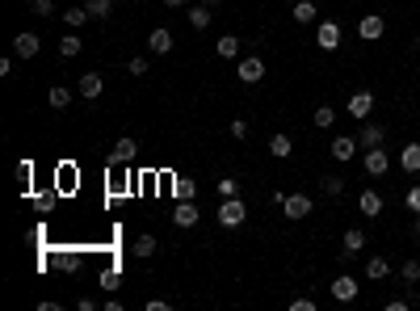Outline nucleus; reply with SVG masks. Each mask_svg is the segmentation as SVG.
Listing matches in <instances>:
<instances>
[{"mask_svg": "<svg viewBox=\"0 0 420 311\" xmlns=\"http://www.w3.org/2000/svg\"><path fill=\"white\" fill-rule=\"evenodd\" d=\"M387 273H391L387 257H370V261H366V282H382Z\"/></svg>", "mask_w": 420, "mask_h": 311, "instance_id": "412c9836", "label": "nucleus"}, {"mask_svg": "<svg viewBox=\"0 0 420 311\" xmlns=\"http://www.w3.org/2000/svg\"><path fill=\"white\" fill-rule=\"evenodd\" d=\"M17 177H21L25 194H30V177H34V164H30V160H21V164H17Z\"/></svg>", "mask_w": 420, "mask_h": 311, "instance_id": "58836bf2", "label": "nucleus"}, {"mask_svg": "<svg viewBox=\"0 0 420 311\" xmlns=\"http://www.w3.org/2000/svg\"><path fill=\"white\" fill-rule=\"evenodd\" d=\"M240 80L244 84H261L265 80V59L261 55H240Z\"/></svg>", "mask_w": 420, "mask_h": 311, "instance_id": "39448f33", "label": "nucleus"}, {"mask_svg": "<svg viewBox=\"0 0 420 311\" xmlns=\"http://www.w3.org/2000/svg\"><path fill=\"white\" fill-rule=\"evenodd\" d=\"M412 55H416V59H420V38H416V43H412Z\"/></svg>", "mask_w": 420, "mask_h": 311, "instance_id": "49530a36", "label": "nucleus"}, {"mask_svg": "<svg viewBox=\"0 0 420 311\" xmlns=\"http://www.w3.org/2000/svg\"><path fill=\"white\" fill-rule=\"evenodd\" d=\"M210 17H215V13H210V5L189 9V25H194V30H206V25H210Z\"/></svg>", "mask_w": 420, "mask_h": 311, "instance_id": "c85d7f7f", "label": "nucleus"}, {"mask_svg": "<svg viewBox=\"0 0 420 311\" xmlns=\"http://www.w3.org/2000/svg\"><path fill=\"white\" fill-rule=\"evenodd\" d=\"M362 164H366V172L370 177H382V172L391 168V156L382 152V148H366V156H362Z\"/></svg>", "mask_w": 420, "mask_h": 311, "instance_id": "6e6552de", "label": "nucleus"}, {"mask_svg": "<svg viewBox=\"0 0 420 311\" xmlns=\"http://www.w3.org/2000/svg\"><path fill=\"white\" fill-rule=\"evenodd\" d=\"M328 290H332V299H336V303H353V299H358V290H362V278H353V273H340V278H336Z\"/></svg>", "mask_w": 420, "mask_h": 311, "instance_id": "20e7f679", "label": "nucleus"}, {"mask_svg": "<svg viewBox=\"0 0 420 311\" xmlns=\"http://www.w3.org/2000/svg\"><path fill=\"white\" fill-rule=\"evenodd\" d=\"M202 5H210V9H215V5H223V0H202Z\"/></svg>", "mask_w": 420, "mask_h": 311, "instance_id": "de8ad7c7", "label": "nucleus"}, {"mask_svg": "<svg viewBox=\"0 0 420 311\" xmlns=\"http://www.w3.org/2000/svg\"><path fill=\"white\" fill-rule=\"evenodd\" d=\"M244 219H248V206H244L240 198H223L219 202V227H240Z\"/></svg>", "mask_w": 420, "mask_h": 311, "instance_id": "f257e3e1", "label": "nucleus"}, {"mask_svg": "<svg viewBox=\"0 0 420 311\" xmlns=\"http://www.w3.org/2000/svg\"><path fill=\"white\" fill-rule=\"evenodd\" d=\"M55 269H59V273H80V269H84V257L72 253V249H63V253L55 257Z\"/></svg>", "mask_w": 420, "mask_h": 311, "instance_id": "a211bd4d", "label": "nucleus"}, {"mask_svg": "<svg viewBox=\"0 0 420 311\" xmlns=\"http://www.w3.org/2000/svg\"><path fill=\"white\" fill-rule=\"evenodd\" d=\"M412 235H416V240H420V215H416V219H412Z\"/></svg>", "mask_w": 420, "mask_h": 311, "instance_id": "c03bdc74", "label": "nucleus"}, {"mask_svg": "<svg viewBox=\"0 0 420 311\" xmlns=\"http://www.w3.org/2000/svg\"><path fill=\"white\" fill-rule=\"evenodd\" d=\"M349 118H358V122H366L370 114H374V93L370 89H358V93H349Z\"/></svg>", "mask_w": 420, "mask_h": 311, "instance_id": "f03ea898", "label": "nucleus"}, {"mask_svg": "<svg viewBox=\"0 0 420 311\" xmlns=\"http://www.w3.org/2000/svg\"><path fill=\"white\" fill-rule=\"evenodd\" d=\"M164 5H168V9H181V5H185V0H164Z\"/></svg>", "mask_w": 420, "mask_h": 311, "instance_id": "a18cd8bd", "label": "nucleus"}, {"mask_svg": "<svg viewBox=\"0 0 420 311\" xmlns=\"http://www.w3.org/2000/svg\"><path fill=\"white\" fill-rule=\"evenodd\" d=\"M311 198L307 194H286V202H282V211H286V219H307L311 215Z\"/></svg>", "mask_w": 420, "mask_h": 311, "instance_id": "1a4fd4ad", "label": "nucleus"}, {"mask_svg": "<svg viewBox=\"0 0 420 311\" xmlns=\"http://www.w3.org/2000/svg\"><path fill=\"white\" fill-rule=\"evenodd\" d=\"M311 122H315V126H320V130H328V126L336 122V110H332V106H320V110H315V114H311Z\"/></svg>", "mask_w": 420, "mask_h": 311, "instance_id": "c756f323", "label": "nucleus"}, {"mask_svg": "<svg viewBox=\"0 0 420 311\" xmlns=\"http://www.w3.org/2000/svg\"><path fill=\"white\" fill-rule=\"evenodd\" d=\"M148 51H152V55H168V51H172V30L156 25V30L148 34Z\"/></svg>", "mask_w": 420, "mask_h": 311, "instance_id": "ddd939ff", "label": "nucleus"}, {"mask_svg": "<svg viewBox=\"0 0 420 311\" xmlns=\"http://www.w3.org/2000/svg\"><path fill=\"white\" fill-rule=\"evenodd\" d=\"M34 17H55V0H34Z\"/></svg>", "mask_w": 420, "mask_h": 311, "instance_id": "e433bc0d", "label": "nucleus"}, {"mask_svg": "<svg viewBox=\"0 0 420 311\" xmlns=\"http://www.w3.org/2000/svg\"><path fill=\"white\" fill-rule=\"evenodd\" d=\"M290 307H294V311H315V299H307V295H299V299H290Z\"/></svg>", "mask_w": 420, "mask_h": 311, "instance_id": "79ce46f5", "label": "nucleus"}, {"mask_svg": "<svg viewBox=\"0 0 420 311\" xmlns=\"http://www.w3.org/2000/svg\"><path fill=\"white\" fill-rule=\"evenodd\" d=\"M47 101H51V110H67V101H72V89H63V84H55V89L47 93Z\"/></svg>", "mask_w": 420, "mask_h": 311, "instance_id": "cd10ccee", "label": "nucleus"}, {"mask_svg": "<svg viewBox=\"0 0 420 311\" xmlns=\"http://www.w3.org/2000/svg\"><path fill=\"white\" fill-rule=\"evenodd\" d=\"M231 139H248V122H244V118L231 122Z\"/></svg>", "mask_w": 420, "mask_h": 311, "instance_id": "a19ab883", "label": "nucleus"}, {"mask_svg": "<svg viewBox=\"0 0 420 311\" xmlns=\"http://www.w3.org/2000/svg\"><path fill=\"white\" fill-rule=\"evenodd\" d=\"M219 198H240V181L235 177H223L219 181Z\"/></svg>", "mask_w": 420, "mask_h": 311, "instance_id": "c9c22d12", "label": "nucleus"}, {"mask_svg": "<svg viewBox=\"0 0 420 311\" xmlns=\"http://www.w3.org/2000/svg\"><path fill=\"white\" fill-rule=\"evenodd\" d=\"M382 139H387V130H382L378 122H362V135H358L362 148H382Z\"/></svg>", "mask_w": 420, "mask_h": 311, "instance_id": "f3484780", "label": "nucleus"}, {"mask_svg": "<svg viewBox=\"0 0 420 311\" xmlns=\"http://www.w3.org/2000/svg\"><path fill=\"white\" fill-rule=\"evenodd\" d=\"M399 168H404V172H420V143H408V148L399 152Z\"/></svg>", "mask_w": 420, "mask_h": 311, "instance_id": "4be33fe9", "label": "nucleus"}, {"mask_svg": "<svg viewBox=\"0 0 420 311\" xmlns=\"http://www.w3.org/2000/svg\"><path fill=\"white\" fill-rule=\"evenodd\" d=\"M84 51V43H80V34H63V38H59V55L63 59H76Z\"/></svg>", "mask_w": 420, "mask_h": 311, "instance_id": "b1692460", "label": "nucleus"}, {"mask_svg": "<svg viewBox=\"0 0 420 311\" xmlns=\"http://www.w3.org/2000/svg\"><path fill=\"white\" fill-rule=\"evenodd\" d=\"M126 67H130V76H148V59H143V55H135Z\"/></svg>", "mask_w": 420, "mask_h": 311, "instance_id": "ea45409f", "label": "nucleus"}, {"mask_svg": "<svg viewBox=\"0 0 420 311\" xmlns=\"http://www.w3.org/2000/svg\"><path fill=\"white\" fill-rule=\"evenodd\" d=\"M408 307H412L408 299H391V303H387V311H408Z\"/></svg>", "mask_w": 420, "mask_h": 311, "instance_id": "37998d69", "label": "nucleus"}, {"mask_svg": "<svg viewBox=\"0 0 420 311\" xmlns=\"http://www.w3.org/2000/svg\"><path fill=\"white\" fill-rule=\"evenodd\" d=\"M340 21H320V25H315V43H320L324 51H336L340 47Z\"/></svg>", "mask_w": 420, "mask_h": 311, "instance_id": "0eeeda50", "label": "nucleus"}, {"mask_svg": "<svg viewBox=\"0 0 420 311\" xmlns=\"http://www.w3.org/2000/svg\"><path fill=\"white\" fill-rule=\"evenodd\" d=\"M404 202H408V211H412V215H420V185H412V189L404 194Z\"/></svg>", "mask_w": 420, "mask_h": 311, "instance_id": "4c0bfd02", "label": "nucleus"}, {"mask_svg": "<svg viewBox=\"0 0 420 311\" xmlns=\"http://www.w3.org/2000/svg\"><path fill=\"white\" fill-rule=\"evenodd\" d=\"M139 156V143L130 139V135H122V139L114 143V152H110V164H130Z\"/></svg>", "mask_w": 420, "mask_h": 311, "instance_id": "f8f14e48", "label": "nucleus"}, {"mask_svg": "<svg viewBox=\"0 0 420 311\" xmlns=\"http://www.w3.org/2000/svg\"><path fill=\"white\" fill-rule=\"evenodd\" d=\"M358 139H353V135H336V139H332V160H340V164H349V160H353L358 156Z\"/></svg>", "mask_w": 420, "mask_h": 311, "instance_id": "9d476101", "label": "nucleus"}, {"mask_svg": "<svg viewBox=\"0 0 420 311\" xmlns=\"http://www.w3.org/2000/svg\"><path fill=\"white\" fill-rule=\"evenodd\" d=\"M382 34H387V17H382V13H366V17H358V38L378 43Z\"/></svg>", "mask_w": 420, "mask_h": 311, "instance_id": "7ed1b4c3", "label": "nucleus"}, {"mask_svg": "<svg viewBox=\"0 0 420 311\" xmlns=\"http://www.w3.org/2000/svg\"><path fill=\"white\" fill-rule=\"evenodd\" d=\"M38 34H30V30H21L17 34V38H13V51H17V59H34V55H38Z\"/></svg>", "mask_w": 420, "mask_h": 311, "instance_id": "9b49d317", "label": "nucleus"}, {"mask_svg": "<svg viewBox=\"0 0 420 311\" xmlns=\"http://www.w3.org/2000/svg\"><path fill=\"white\" fill-rule=\"evenodd\" d=\"M198 202H177V211H172V223L177 227H198Z\"/></svg>", "mask_w": 420, "mask_h": 311, "instance_id": "4468645a", "label": "nucleus"}, {"mask_svg": "<svg viewBox=\"0 0 420 311\" xmlns=\"http://www.w3.org/2000/svg\"><path fill=\"white\" fill-rule=\"evenodd\" d=\"M240 47H244V43L235 38V34H223V38L215 43V55H219V59H240Z\"/></svg>", "mask_w": 420, "mask_h": 311, "instance_id": "aec40b11", "label": "nucleus"}, {"mask_svg": "<svg viewBox=\"0 0 420 311\" xmlns=\"http://www.w3.org/2000/svg\"><path fill=\"white\" fill-rule=\"evenodd\" d=\"M101 89H105L101 72H84V76L76 80V93H80V97H89V101H93V97H101Z\"/></svg>", "mask_w": 420, "mask_h": 311, "instance_id": "2eb2a0df", "label": "nucleus"}, {"mask_svg": "<svg viewBox=\"0 0 420 311\" xmlns=\"http://www.w3.org/2000/svg\"><path fill=\"white\" fill-rule=\"evenodd\" d=\"M101 286H105V290H118V286H122V278H118V269H114V265H105V269H101Z\"/></svg>", "mask_w": 420, "mask_h": 311, "instance_id": "72a5a7b5", "label": "nucleus"}, {"mask_svg": "<svg viewBox=\"0 0 420 311\" xmlns=\"http://www.w3.org/2000/svg\"><path fill=\"white\" fill-rule=\"evenodd\" d=\"M30 202H34V211H43V215L55 211V194H30Z\"/></svg>", "mask_w": 420, "mask_h": 311, "instance_id": "2f4dec72", "label": "nucleus"}, {"mask_svg": "<svg viewBox=\"0 0 420 311\" xmlns=\"http://www.w3.org/2000/svg\"><path fill=\"white\" fill-rule=\"evenodd\" d=\"M130 253H135V257H143V261H148V257H156V253H160V244H156V235H139Z\"/></svg>", "mask_w": 420, "mask_h": 311, "instance_id": "bb28decb", "label": "nucleus"}, {"mask_svg": "<svg viewBox=\"0 0 420 311\" xmlns=\"http://www.w3.org/2000/svg\"><path fill=\"white\" fill-rule=\"evenodd\" d=\"M110 9H114V0H89V13H93V21H105V17H110Z\"/></svg>", "mask_w": 420, "mask_h": 311, "instance_id": "7c9ffc66", "label": "nucleus"}, {"mask_svg": "<svg viewBox=\"0 0 420 311\" xmlns=\"http://www.w3.org/2000/svg\"><path fill=\"white\" fill-rule=\"evenodd\" d=\"M172 194H177V202H198V185L189 177H177L172 181Z\"/></svg>", "mask_w": 420, "mask_h": 311, "instance_id": "393cba45", "label": "nucleus"}, {"mask_svg": "<svg viewBox=\"0 0 420 311\" xmlns=\"http://www.w3.org/2000/svg\"><path fill=\"white\" fill-rule=\"evenodd\" d=\"M358 206H362V215H366V219H378V215H382V194H378V189H362Z\"/></svg>", "mask_w": 420, "mask_h": 311, "instance_id": "dca6fc26", "label": "nucleus"}, {"mask_svg": "<svg viewBox=\"0 0 420 311\" xmlns=\"http://www.w3.org/2000/svg\"><path fill=\"white\" fill-rule=\"evenodd\" d=\"M269 152H273L277 160H290V156H294V139H290L286 130H277L273 139H269Z\"/></svg>", "mask_w": 420, "mask_h": 311, "instance_id": "6ab92c4d", "label": "nucleus"}, {"mask_svg": "<svg viewBox=\"0 0 420 311\" xmlns=\"http://www.w3.org/2000/svg\"><path fill=\"white\" fill-rule=\"evenodd\" d=\"M320 189H324L328 198H340V194H345V181H340V177H324V181H320Z\"/></svg>", "mask_w": 420, "mask_h": 311, "instance_id": "f704fd0d", "label": "nucleus"}, {"mask_svg": "<svg viewBox=\"0 0 420 311\" xmlns=\"http://www.w3.org/2000/svg\"><path fill=\"white\" fill-rule=\"evenodd\" d=\"M63 21H67V25L76 30V25L93 21V13H89V5H67V9H63Z\"/></svg>", "mask_w": 420, "mask_h": 311, "instance_id": "5701e85b", "label": "nucleus"}, {"mask_svg": "<svg viewBox=\"0 0 420 311\" xmlns=\"http://www.w3.org/2000/svg\"><path fill=\"white\" fill-rule=\"evenodd\" d=\"M315 17H320V9H315V0H294V21L311 25Z\"/></svg>", "mask_w": 420, "mask_h": 311, "instance_id": "a878e982", "label": "nucleus"}, {"mask_svg": "<svg viewBox=\"0 0 420 311\" xmlns=\"http://www.w3.org/2000/svg\"><path fill=\"white\" fill-rule=\"evenodd\" d=\"M399 278H404V282H420V261H416V257L399 265Z\"/></svg>", "mask_w": 420, "mask_h": 311, "instance_id": "473e14b6", "label": "nucleus"}, {"mask_svg": "<svg viewBox=\"0 0 420 311\" xmlns=\"http://www.w3.org/2000/svg\"><path fill=\"white\" fill-rule=\"evenodd\" d=\"M362 249H366V231H362V227H349V231L340 235V257L353 261V257H362Z\"/></svg>", "mask_w": 420, "mask_h": 311, "instance_id": "423d86ee", "label": "nucleus"}]
</instances>
